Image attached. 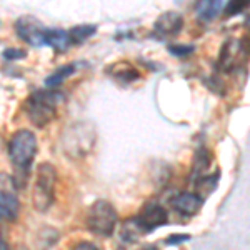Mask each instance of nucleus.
Listing matches in <instances>:
<instances>
[{"mask_svg":"<svg viewBox=\"0 0 250 250\" xmlns=\"http://www.w3.org/2000/svg\"><path fill=\"white\" fill-rule=\"evenodd\" d=\"M79 68V63H67V65H62L59 68H55V72H52L50 75L45 79V85L47 88H50V90H55L60 83L65 82V80L70 77V75H74L75 72H77Z\"/></svg>","mask_w":250,"mask_h":250,"instance_id":"nucleus-14","label":"nucleus"},{"mask_svg":"<svg viewBox=\"0 0 250 250\" xmlns=\"http://www.w3.org/2000/svg\"><path fill=\"white\" fill-rule=\"evenodd\" d=\"M172 207L175 208L179 213L182 215H195L197 212L202 208V204H204V199L199 197L197 193H192V192H182L179 195H175L172 199Z\"/></svg>","mask_w":250,"mask_h":250,"instance_id":"nucleus-10","label":"nucleus"},{"mask_svg":"<svg viewBox=\"0 0 250 250\" xmlns=\"http://www.w3.org/2000/svg\"><path fill=\"white\" fill-rule=\"evenodd\" d=\"M154 27L162 35H175L182 30L184 17L180 14H177V12H165L155 20Z\"/></svg>","mask_w":250,"mask_h":250,"instance_id":"nucleus-12","label":"nucleus"},{"mask_svg":"<svg viewBox=\"0 0 250 250\" xmlns=\"http://www.w3.org/2000/svg\"><path fill=\"white\" fill-rule=\"evenodd\" d=\"M15 32H17L20 40L30 43V45H45L47 29L42 25L40 20L32 17V15H22L20 19L15 20Z\"/></svg>","mask_w":250,"mask_h":250,"instance_id":"nucleus-7","label":"nucleus"},{"mask_svg":"<svg viewBox=\"0 0 250 250\" xmlns=\"http://www.w3.org/2000/svg\"><path fill=\"white\" fill-rule=\"evenodd\" d=\"M0 250H10L9 245H7V242L2 240V239H0Z\"/></svg>","mask_w":250,"mask_h":250,"instance_id":"nucleus-24","label":"nucleus"},{"mask_svg":"<svg viewBox=\"0 0 250 250\" xmlns=\"http://www.w3.org/2000/svg\"><path fill=\"white\" fill-rule=\"evenodd\" d=\"M17 182L9 173H0V219L15 220L19 215Z\"/></svg>","mask_w":250,"mask_h":250,"instance_id":"nucleus-6","label":"nucleus"},{"mask_svg":"<svg viewBox=\"0 0 250 250\" xmlns=\"http://www.w3.org/2000/svg\"><path fill=\"white\" fill-rule=\"evenodd\" d=\"M74 250H97V247L90 242H80V244L75 245Z\"/></svg>","mask_w":250,"mask_h":250,"instance_id":"nucleus-23","label":"nucleus"},{"mask_svg":"<svg viewBox=\"0 0 250 250\" xmlns=\"http://www.w3.org/2000/svg\"><path fill=\"white\" fill-rule=\"evenodd\" d=\"M37 148L39 144L34 132L22 128V130H17L12 135L9 142V157L12 165L20 175L27 177V173H29L32 167V162H34L35 155H37Z\"/></svg>","mask_w":250,"mask_h":250,"instance_id":"nucleus-2","label":"nucleus"},{"mask_svg":"<svg viewBox=\"0 0 250 250\" xmlns=\"http://www.w3.org/2000/svg\"><path fill=\"white\" fill-rule=\"evenodd\" d=\"M249 50L244 47V42L239 39H229L227 42L222 45L219 60H217V65L220 70L224 72H232L233 68L240 63L242 57H247Z\"/></svg>","mask_w":250,"mask_h":250,"instance_id":"nucleus-8","label":"nucleus"},{"mask_svg":"<svg viewBox=\"0 0 250 250\" xmlns=\"http://www.w3.org/2000/svg\"><path fill=\"white\" fill-rule=\"evenodd\" d=\"M185 240H190V235H188V233H172L170 237H167L165 244L167 245H179Z\"/></svg>","mask_w":250,"mask_h":250,"instance_id":"nucleus-22","label":"nucleus"},{"mask_svg":"<svg viewBox=\"0 0 250 250\" xmlns=\"http://www.w3.org/2000/svg\"><path fill=\"white\" fill-rule=\"evenodd\" d=\"M45 45L52 47L54 50L62 52L70 47V39H68V32L62 29H50L45 34Z\"/></svg>","mask_w":250,"mask_h":250,"instance_id":"nucleus-15","label":"nucleus"},{"mask_svg":"<svg viewBox=\"0 0 250 250\" xmlns=\"http://www.w3.org/2000/svg\"><path fill=\"white\" fill-rule=\"evenodd\" d=\"M210 160H212V157L205 147H199L195 150L193 160H192V170H190V175H192V179L195 180V184L207 177V172L212 164Z\"/></svg>","mask_w":250,"mask_h":250,"instance_id":"nucleus-13","label":"nucleus"},{"mask_svg":"<svg viewBox=\"0 0 250 250\" xmlns=\"http://www.w3.org/2000/svg\"><path fill=\"white\" fill-rule=\"evenodd\" d=\"M65 102V97L57 90H37L25 102V114L29 117L32 125L42 128L47 124H50L57 115V110Z\"/></svg>","mask_w":250,"mask_h":250,"instance_id":"nucleus-1","label":"nucleus"},{"mask_svg":"<svg viewBox=\"0 0 250 250\" xmlns=\"http://www.w3.org/2000/svg\"><path fill=\"white\" fill-rule=\"evenodd\" d=\"M97 32V25H77L72 27L68 30V39H70V45H79V43H83L87 39H90L92 35H95Z\"/></svg>","mask_w":250,"mask_h":250,"instance_id":"nucleus-18","label":"nucleus"},{"mask_svg":"<svg viewBox=\"0 0 250 250\" xmlns=\"http://www.w3.org/2000/svg\"><path fill=\"white\" fill-rule=\"evenodd\" d=\"M140 227L145 233L155 230V229L162 227L168 222V213L167 210L157 202H148L144 205V208L140 210V213L137 215Z\"/></svg>","mask_w":250,"mask_h":250,"instance_id":"nucleus-9","label":"nucleus"},{"mask_svg":"<svg viewBox=\"0 0 250 250\" xmlns=\"http://www.w3.org/2000/svg\"><path fill=\"white\" fill-rule=\"evenodd\" d=\"M55 182H57V170L54 165L48 162L40 164L37 167V179H35L34 193H32L35 210L45 212L54 204Z\"/></svg>","mask_w":250,"mask_h":250,"instance_id":"nucleus-4","label":"nucleus"},{"mask_svg":"<svg viewBox=\"0 0 250 250\" xmlns=\"http://www.w3.org/2000/svg\"><path fill=\"white\" fill-rule=\"evenodd\" d=\"M224 9H225V3L219 2V0H215V2H207V0H205V2L197 3V7H195L197 14H199V17L202 20L215 19L220 12H224Z\"/></svg>","mask_w":250,"mask_h":250,"instance_id":"nucleus-17","label":"nucleus"},{"mask_svg":"<svg viewBox=\"0 0 250 250\" xmlns=\"http://www.w3.org/2000/svg\"><path fill=\"white\" fill-rule=\"evenodd\" d=\"M2 57L5 60H20V59L27 57V52L23 50V48L10 47V48H5V50L2 52Z\"/></svg>","mask_w":250,"mask_h":250,"instance_id":"nucleus-20","label":"nucleus"},{"mask_svg":"<svg viewBox=\"0 0 250 250\" xmlns=\"http://www.w3.org/2000/svg\"><path fill=\"white\" fill-rule=\"evenodd\" d=\"M144 233L145 232L142 230V227H140L139 220H137V217H135V219H127L124 222L120 237H122V240L125 244H134V242L139 240Z\"/></svg>","mask_w":250,"mask_h":250,"instance_id":"nucleus-16","label":"nucleus"},{"mask_svg":"<svg viewBox=\"0 0 250 250\" xmlns=\"http://www.w3.org/2000/svg\"><path fill=\"white\" fill-rule=\"evenodd\" d=\"M249 5L247 0H240V2H229L225 3V9H224V14L227 15V17H232V15L239 14L245 9V7Z\"/></svg>","mask_w":250,"mask_h":250,"instance_id":"nucleus-19","label":"nucleus"},{"mask_svg":"<svg viewBox=\"0 0 250 250\" xmlns=\"http://www.w3.org/2000/svg\"><path fill=\"white\" fill-rule=\"evenodd\" d=\"M107 75L122 83H132L140 79V72L132 65L127 60H119V62L112 63L107 67Z\"/></svg>","mask_w":250,"mask_h":250,"instance_id":"nucleus-11","label":"nucleus"},{"mask_svg":"<svg viewBox=\"0 0 250 250\" xmlns=\"http://www.w3.org/2000/svg\"><path fill=\"white\" fill-rule=\"evenodd\" d=\"M97 140V132L94 124L90 122H75L62 134L63 152L70 159H80L92 152Z\"/></svg>","mask_w":250,"mask_h":250,"instance_id":"nucleus-3","label":"nucleus"},{"mask_svg":"<svg viewBox=\"0 0 250 250\" xmlns=\"http://www.w3.org/2000/svg\"><path fill=\"white\" fill-rule=\"evenodd\" d=\"M168 52H172L175 57H187L193 52L192 45H168Z\"/></svg>","mask_w":250,"mask_h":250,"instance_id":"nucleus-21","label":"nucleus"},{"mask_svg":"<svg viewBox=\"0 0 250 250\" xmlns=\"http://www.w3.org/2000/svg\"><path fill=\"white\" fill-rule=\"evenodd\" d=\"M117 210L108 200H97L87 215V229L99 237H110L117 227Z\"/></svg>","mask_w":250,"mask_h":250,"instance_id":"nucleus-5","label":"nucleus"}]
</instances>
